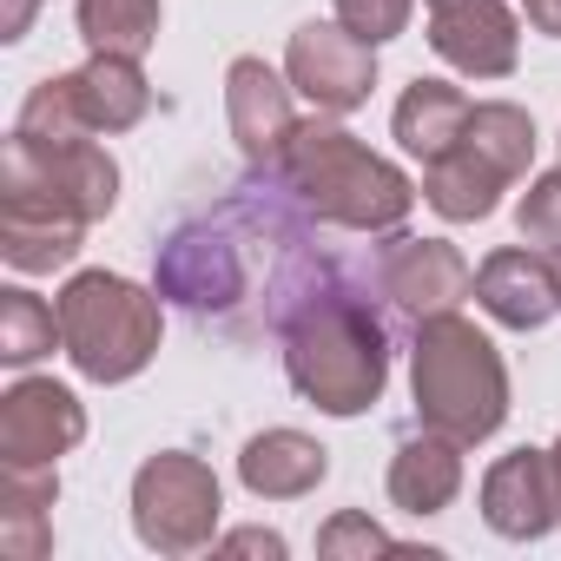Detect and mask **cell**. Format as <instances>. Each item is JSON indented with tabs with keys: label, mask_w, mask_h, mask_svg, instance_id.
Here are the masks:
<instances>
[{
	"label": "cell",
	"mask_w": 561,
	"mask_h": 561,
	"mask_svg": "<svg viewBox=\"0 0 561 561\" xmlns=\"http://www.w3.org/2000/svg\"><path fill=\"white\" fill-rule=\"evenodd\" d=\"M264 172L318 225H337V231H370V238L403 231V218L416 205V185L390 159H377L357 133H344L331 119H298V133L285 139V152Z\"/></svg>",
	"instance_id": "277c9868"
},
{
	"label": "cell",
	"mask_w": 561,
	"mask_h": 561,
	"mask_svg": "<svg viewBox=\"0 0 561 561\" xmlns=\"http://www.w3.org/2000/svg\"><path fill=\"white\" fill-rule=\"evenodd\" d=\"M324 476H331V449L311 443L305 430H264V436H251L244 456H238V482H244L251 495H264V502H298V495H311Z\"/></svg>",
	"instance_id": "9a60e30c"
},
{
	"label": "cell",
	"mask_w": 561,
	"mask_h": 561,
	"mask_svg": "<svg viewBox=\"0 0 561 561\" xmlns=\"http://www.w3.org/2000/svg\"><path fill=\"white\" fill-rule=\"evenodd\" d=\"M119 205L113 152L87 139H8L0 159V257L14 271H60L80 257L87 225Z\"/></svg>",
	"instance_id": "7a4b0ae2"
},
{
	"label": "cell",
	"mask_w": 561,
	"mask_h": 561,
	"mask_svg": "<svg viewBox=\"0 0 561 561\" xmlns=\"http://www.w3.org/2000/svg\"><path fill=\"white\" fill-rule=\"evenodd\" d=\"M410 390H416V416L423 430L449 436V443H489L508 416V370L495 357V344L462 318H423L416 344H410Z\"/></svg>",
	"instance_id": "5b68a950"
},
{
	"label": "cell",
	"mask_w": 561,
	"mask_h": 561,
	"mask_svg": "<svg viewBox=\"0 0 561 561\" xmlns=\"http://www.w3.org/2000/svg\"><path fill=\"white\" fill-rule=\"evenodd\" d=\"M225 548H238V554H285V535H271V528H231L225 535Z\"/></svg>",
	"instance_id": "4316f807"
},
{
	"label": "cell",
	"mask_w": 561,
	"mask_h": 561,
	"mask_svg": "<svg viewBox=\"0 0 561 561\" xmlns=\"http://www.w3.org/2000/svg\"><path fill=\"white\" fill-rule=\"evenodd\" d=\"M159 291L133 285L119 271H80L54 298L60 311V351L93 383H126L159 357Z\"/></svg>",
	"instance_id": "8992f818"
},
{
	"label": "cell",
	"mask_w": 561,
	"mask_h": 561,
	"mask_svg": "<svg viewBox=\"0 0 561 561\" xmlns=\"http://www.w3.org/2000/svg\"><path fill=\"white\" fill-rule=\"evenodd\" d=\"M548 257H554V277H561V251H548Z\"/></svg>",
	"instance_id": "f546056e"
},
{
	"label": "cell",
	"mask_w": 561,
	"mask_h": 561,
	"mask_svg": "<svg viewBox=\"0 0 561 561\" xmlns=\"http://www.w3.org/2000/svg\"><path fill=\"white\" fill-rule=\"evenodd\" d=\"M502 185H515L508 172H495L476 146H449L443 159H430L423 165V198H430V211L436 218H449V225H476V218H489L495 211V198H502Z\"/></svg>",
	"instance_id": "ac0fdd59"
},
{
	"label": "cell",
	"mask_w": 561,
	"mask_h": 561,
	"mask_svg": "<svg viewBox=\"0 0 561 561\" xmlns=\"http://www.w3.org/2000/svg\"><path fill=\"white\" fill-rule=\"evenodd\" d=\"M218 476L185 449H159L133 476V528L152 554H198L218 535Z\"/></svg>",
	"instance_id": "52a82bcc"
},
{
	"label": "cell",
	"mask_w": 561,
	"mask_h": 561,
	"mask_svg": "<svg viewBox=\"0 0 561 561\" xmlns=\"http://www.w3.org/2000/svg\"><path fill=\"white\" fill-rule=\"evenodd\" d=\"M462 489V443L423 430L390 456V502L403 515H443Z\"/></svg>",
	"instance_id": "2e32d148"
},
{
	"label": "cell",
	"mask_w": 561,
	"mask_h": 561,
	"mask_svg": "<svg viewBox=\"0 0 561 561\" xmlns=\"http://www.w3.org/2000/svg\"><path fill=\"white\" fill-rule=\"evenodd\" d=\"M482 522L508 541H541L561 522V476L548 449H508L482 476Z\"/></svg>",
	"instance_id": "7c38bea8"
},
{
	"label": "cell",
	"mask_w": 561,
	"mask_h": 561,
	"mask_svg": "<svg viewBox=\"0 0 561 561\" xmlns=\"http://www.w3.org/2000/svg\"><path fill=\"white\" fill-rule=\"evenodd\" d=\"M462 146H476L495 172L522 179V172H528V159H535V119H528L522 106H508V100H482V106H469Z\"/></svg>",
	"instance_id": "7402d4cb"
},
{
	"label": "cell",
	"mask_w": 561,
	"mask_h": 561,
	"mask_svg": "<svg viewBox=\"0 0 561 561\" xmlns=\"http://www.w3.org/2000/svg\"><path fill=\"white\" fill-rule=\"evenodd\" d=\"M87 436V410L54 377H21L0 397V469H54Z\"/></svg>",
	"instance_id": "9c48e42d"
},
{
	"label": "cell",
	"mask_w": 561,
	"mask_h": 561,
	"mask_svg": "<svg viewBox=\"0 0 561 561\" xmlns=\"http://www.w3.org/2000/svg\"><path fill=\"white\" fill-rule=\"evenodd\" d=\"M522 8H528V27H535V34L561 41V0H522Z\"/></svg>",
	"instance_id": "83f0119b"
},
{
	"label": "cell",
	"mask_w": 561,
	"mask_h": 561,
	"mask_svg": "<svg viewBox=\"0 0 561 561\" xmlns=\"http://www.w3.org/2000/svg\"><path fill=\"white\" fill-rule=\"evenodd\" d=\"M60 344V311L47 305V298H34V291H0V364H34V357H47Z\"/></svg>",
	"instance_id": "603a6c76"
},
{
	"label": "cell",
	"mask_w": 561,
	"mask_h": 561,
	"mask_svg": "<svg viewBox=\"0 0 561 561\" xmlns=\"http://www.w3.org/2000/svg\"><path fill=\"white\" fill-rule=\"evenodd\" d=\"M370 277H377L383 311H397L403 324L443 318V311H456L476 291V271H469V257L456 244H443V238H403V231H390V244H377Z\"/></svg>",
	"instance_id": "ba28073f"
},
{
	"label": "cell",
	"mask_w": 561,
	"mask_h": 561,
	"mask_svg": "<svg viewBox=\"0 0 561 561\" xmlns=\"http://www.w3.org/2000/svg\"><path fill=\"white\" fill-rule=\"evenodd\" d=\"M331 257L337 251L318 244V218L257 172L159 238L152 291L225 337H257L291 318Z\"/></svg>",
	"instance_id": "6da1fadb"
},
{
	"label": "cell",
	"mask_w": 561,
	"mask_h": 561,
	"mask_svg": "<svg viewBox=\"0 0 561 561\" xmlns=\"http://www.w3.org/2000/svg\"><path fill=\"white\" fill-rule=\"evenodd\" d=\"M285 80H291L318 113H357V106L370 100V87H377V47L357 41L344 21H337V27L311 21V27L291 34Z\"/></svg>",
	"instance_id": "30bf717a"
},
{
	"label": "cell",
	"mask_w": 561,
	"mask_h": 561,
	"mask_svg": "<svg viewBox=\"0 0 561 561\" xmlns=\"http://www.w3.org/2000/svg\"><path fill=\"white\" fill-rule=\"evenodd\" d=\"M225 119H231V139L238 152L251 159V172H264L285 139L298 133V113H291V80H277L264 60H231L225 67Z\"/></svg>",
	"instance_id": "4fadbf2b"
},
{
	"label": "cell",
	"mask_w": 561,
	"mask_h": 561,
	"mask_svg": "<svg viewBox=\"0 0 561 561\" xmlns=\"http://www.w3.org/2000/svg\"><path fill=\"white\" fill-rule=\"evenodd\" d=\"M80 41L93 54L146 60L159 41V0H80Z\"/></svg>",
	"instance_id": "44dd1931"
},
{
	"label": "cell",
	"mask_w": 561,
	"mask_h": 561,
	"mask_svg": "<svg viewBox=\"0 0 561 561\" xmlns=\"http://www.w3.org/2000/svg\"><path fill=\"white\" fill-rule=\"evenodd\" d=\"M54 502H60L54 469H0V548L14 561L54 554Z\"/></svg>",
	"instance_id": "d6986e66"
},
{
	"label": "cell",
	"mask_w": 561,
	"mask_h": 561,
	"mask_svg": "<svg viewBox=\"0 0 561 561\" xmlns=\"http://www.w3.org/2000/svg\"><path fill=\"white\" fill-rule=\"evenodd\" d=\"M370 291L377 277H357L351 257H331L311 277V291L291 305V318L277 324L291 390L324 416H364L390 383V324L383 298Z\"/></svg>",
	"instance_id": "3957f363"
},
{
	"label": "cell",
	"mask_w": 561,
	"mask_h": 561,
	"mask_svg": "<svg viewBox=\"0 0 561 561\" xmlns=\"http://www.w3.org/2000/svg\"><path fill=\"white\" fill-rule=\"evenodd\" d=\"M430 47L469 80H508L522 60V21L508 0H430Z\"/></svg>",
	"instance_id": "8fae6325"
},
{
	"label": "cell",
	"mask_w": 561,
	"mask_h": 561,
	"mask_svg": "<svg viewBox=\"0 0 561 561\" xmlns=\"http://www.w3.org/2000/svg\"><path fill=\"white\" fill-rule=\"evenodd\" d=\"M515 225H522V238H528V244L561 251V165H554V172H541V179L522 192Z\"/></svg>",
	"instance_id": "d4e9b609"
},
{
	"label": "cell",
	"mask_w": 561,
	"mask_h": 561,
	"mask_svg": "<svg viewBox=\"0 0 561 561\" xmlns=\"http://www.w3.org/2000/svg\"><path fill=\"white\" fill-rule=\"evenodd\" d=\"M548 456H554V476H561V443H554V449H548Z\"/></svg>",
	"instance_id": "f1b7e54d"
},
{
	"label": "cell",
	"mask_w": 561,
	"mask_h": 561,
	"mask_svg": "<svg viewBox=\"0 0 561 561\" xmlns=\"http://www.w3.org/2000/svg\"><path fill=\"white\" fill-rule=\"evenodd\" d=\"M73 80V100H80V119L93 126V133H133L146 113H152V87H146V73H139V60H126V54H93L80 73H67Z\"/></svg>",
	"instance_id": "e0dca14e"
},
{
	"label": "cell",
	"mask_w": 561,
	"mask_h": 561,
	"mask_svg": "<svg viewBox=\"0 0 561 561\" xmlns=\"http://www.w3.org/2000/svg\"><path fill=\"white\" fill-rule=\"evenodd\" d=\"M410 14H416V0H337V21H344L357 41H370V47L397 41V34L410 27Z\"/></svg>",
	"instance_id": "484cf974"
},
{
	"label": "cell",
	"mask_w": 561,
	"mask_h": 561,
	"mask_svg": "<svg viewBox=\"0 0 561 561\" xmlns=\"http://www.w3.org/2000/svg\"><path fill=\"white\" fill-rule=\"evenodd\" d=\"M318 554H331V561H351V554H403V541L383 535L370 515L344 508V515H331V522L318 528Z\"/></svg>",
	"instance_id": "cb8c5ba5"
},
{
	"label": "cell",
	"mask_w": 561,
	"mask_h": 561,
	"mask_svg": "<svg viewBox=\"0 0 561 561\" xmlns=\"http://www.w3.org/2000/svg\"><path fill=\"white\" fill-rule=\"evenodd\" d=\"M476 305L508 331H541L561 311V277L541 251H495L476 271Z\"/></svg>",
	"instance_id": "5bb4252c"
},
{
	"label": "cell",
	"mask_w": 561,
	"mask_h": 561,
	"mask_svg": "<svg viewBox=\"0 0 561 561\" xmlns=\"http://www.w3.org/2000/svg\"><path fill=\"white\" fill-rule=\"evenodd\" d=\"M469 93L462 87H449V80H416V87H403V100H397V146L410 152V159H443L456 139H462V126H469Z\"/></svg>",
	"instance_id": "ffe728a7"
}]
</instances>
